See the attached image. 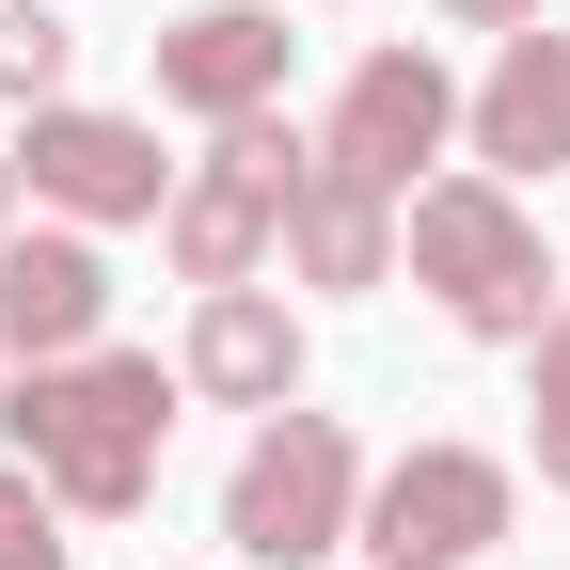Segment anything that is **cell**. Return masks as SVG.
I'll return each instance as SVG.
<instances>
[{
    "label": "cell",
    "mask_w": 570,
    "mask_h": 570,
    "mask_svg": "<svg viewBox=\"0 0 570 570\" xmlns=\"http://www.w3.org/2000/svg\"><path fill=\"white\" fill-rule=\"evenodd\" d=\"M396 254H412V285H428L475 348H539V333H554V254H539V223H523L508 175H428V190L396 206Z\"/></svg>",
    "instance_id": "cell-2"
},
{
    "label": "cell",
    "mask_w": 570,
    "mask_h": 570,
    "mask_svg": "<svg viewBox=\"0 0 570 570\" xmlns=\"http://www.w3.org/2000/svg\"><path fill=\"white\" fill-rule=\"evenodd\" d=\"M0 428H17V460L48 475V508H80V523H127L142 491H159L175 381L142 365V348H63V365H17Z\"/></svg>",
    "instance_id": "cell-1"
},
{
    "label": "cell",
    "mask_w": 570,
    "mask_h": 570,
    "mask_svg": "<svg viewBox=\"0 0 570 570\" xmlns=\"http://www.w3.org/2000/svg\"><path fill=\"white\" fill-rule=\"evenodd\" d=\"M444 142H460V80L428 48H365L348 63V96H333V159L348 175H381L412 206V159H444Z\"/></svg>",
    "instance_id": "cell-7"
},
{
    "label": "cell",
    "mask_w": 570,
    "mask_h": 570,
    "mask_svg": "<svg viewBox=\"0 0 570 570\" xmlns=\"http://www.w3.org/2000/svg\"><path fill=\"white\" fill-rule=\"evenodd\" d=\"M0 238H17V159H0Z\"/></svg>",
    "instance_id": "cell-18"
},
{
    "label": "cell",
    "mask_w": 570,
    "mask_h": 570,
    "mask_svg": "<svg viewBox=\"0 0 570 570\" xmlns=\"http://www.w3.org/2000/svg\"><path fill=\"white\" fill-rule=\"evenodd\" d=\"M96 317H111V254L80 223L0 238V365H63V348H96Z\"/></svg>",
    "instance_id": "cell-9"
},
{
    "label": "cell",
    "mask_w": 570,
    "mask_h": 570,
    "mask_svg": "<svg viewBox=\"0 0 570 570\" xmlns=\"http://www.w3.org/2000/svg\"><path fill=\"white\" fill-rule=\"evenodd\" d=\"M0 570H63V508L32 460H0Z\"/></svg>",
    "instance_id": "cell-14"
},
{
    "label": "cell",
    "mask_w": 570,
    "mask_h": 570,
    "mask_svg": "<svg viewBox=\"0 0 570 570\" xmlns=\"http://www.w3.org/2000/svg\"><path fill=\"white\" fill-rule=\"evenodd\" d=\"M302 159H317V142L285 127V111H238V127L175 175V206H159L175 269H190V285H254V254L285 238V190H302Z\"/></svg>",
    "instance_id": "cell-4"
},
{
    "label": "cell",
    "mask_w": 570,
    "mask_h": 570,
    "mask_svg": "<svg viewBox=\"0 0 570 570\" xmlns=\"http://www.w3.org/2000/svg\"><path fill=\"white\" fill-rule=\"evenodd\" d=\"M63 63H80V32H63L48 0H0V96H32V111H48V96H63Z\"/></svg>",
    "instance_id": "cell-13"
},
{
    "label": "cell",
    "mask_w": 570,
    "mask_h": 570,
    "mask_svg": "<svg viewBox=\"0 0 570 570\" xmlns=\"http://www.w3.org/2000/svg\"><path fill=\"white\" fill-rule=\"evenodd\" d=\"M348 523H365V444H348L333 412L285 396V412L254 428V460L223 475V539H238L254 570H317V554H348Z\"/></svg>",
    "instance_id": "cell-3"
},
{
    "label": "cell",
    "mask_w": 570,
    "mask_h": 570,
    "mask_svg": "<svg viewBox=\"0 0 570 570\" xmlns=\"http://www.w3.org/2000/svg\"><path fill=\"white\" fill-rule=\"evenodd\" d=\"M444 32H539V0H444Z\"/></svg>",
    "instance_id": "cell-15"
},
{
    "label": "cell",
    "mask_w": 570,
    "mask_h": 570,
    "mask_svg": "<svg viewBox=\"0 0 570 570\" xmlns=\"http://www.w3.org/2000/svg\"><path fill=\"white\" fill-rule=\"evenodd\" d=\"M190 381L238 396V412H285V396H302V317H285L269 285H206V317H190Z\"/></svg>",
    "instance_id": "cell-12"
},
{
    "label": "cell",
    "mask_w": 570,
    "mask_h": 570,
    "mask_svg": "<svg viewBox=\"0 0 570 570\" xmlns=\"http://www.w3.org/2000/svg\"><path fill=\"white\" fill-rule=\"evenodd\" d=\"M17 190L32 206H63V223H159L175 206V159H159V127H127V111H32V142H17Z\"/></svg>",
    "instance_id": "cell-6"
},
{
    "label": "cell",
    "mask_w": 570,
    "mask_h": 570,
    "mask_svg": "<svg viewBox=\"0 0 570 570\" xmlns=\"http://www.w3.org/2000/svg\"><path fill=\"white\" fill-rule=\"evenodd\" d=\"M491 539H508V460L491 444H412L365 475V523H348V554L381 570H475Z\"/></svg>",
    "instance_id": "cell-5"
},
{
    "label": "cell",
    "mask_w": 570,
    "mask_h": 570,
    "mask_svg": "<svg viewBox=\"0 0 570 570\" xmlns=\"http://www.w3.org/2000/svg\"><path fill=\"white\" fill-rule=\"evenodd\" d=\"M285 254H302V285H381V269H396V190L348 175L333 142H317L302 190H285Z\"/></svg>",
    "instance_id": "cell-11"
},
{
    "label": "cell",
    "mask_w": 570,
    "mask_h": 570,
    "mask_svg": "<svg viewBox=\"0 0 570 570\" xmlns=\"http://www.w3.org/2000/svg\"><path fill=\"white\" fill-rule=\"evenodd\" d=\"M460 142H475L508 190L554 175V159H570V32H508V48H491V80L460 96Z\"/></svg>",
    "instance_id": "cell-10"
},
{
    "label": "cell",
    "mask_w": 570,
    "mask_h": 570,
    "mask_svg": "<svg viewBox=\"0 0 570 570\" xmlns=\"http://www.w3.org/2000/svg\"><path fill=\"white\" fill-rule=\"evenodd\" d=\"M539 396H570V302H554V333H539Z\"/></svg>",
    "instance_id": "cell-17"
},
{
    "label": "cell",
    "mask_w": 570,
    "mask_h": 570,
    "mask_svg": "<svg viewBox=\"0 0 570 570\" xmlns=\"http://www.w3.org/2000/svg\"><path fill=\"white\" fill-rule=\"evenodd\" d=\"M539 475L570 491V396H539Z\"/></svg>",
    "instance_id": "cell-16"
},
{
    "label": "cell",
    "mask_w": 570,
    "mask_h": 570,
    "mask_svg": "<svg viewBox=\"0 0 570 570\" xmlns=\"http://www.w3.org/2000/svg\"><path fill=\"white\" fill-rule=\"evenodd\" d=\"M285 63H302V32H285L269 0H206V17H175V32H159V96H175V111H206V127H238V111H269V96H285Z\"/></svg>",
    "instance_id": "cell-8"
}]
</instances>
